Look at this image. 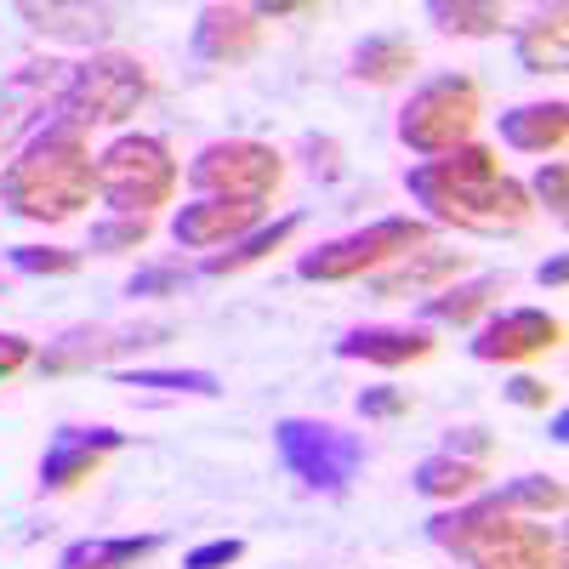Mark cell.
Here are the masks:
<instances>
[{
  "mask_svg": "<svg viewBox=\"0 0 569 569\" xmlns=\"http://www.w3.org/2000/svg\"><path fill=\"white\" fill-rule=\"evenodd\" d=\"M410 200L427 206V217L461 228V233H512L530 222V188L501 171V154L490 142H461V149L421 160L405 171Z\"/></svg>",
  "mask_w": 569,
  "mask_h": 569,
  "instance_id": "6da1fadb",
  "label": "cell"
},
{
  "mask_svg": "<svg viewBox=\"0 0 569 569\" xmlns=\"http://www.w3.org/2000/svg\"><path fill=\"white\" fill-rule=\"evenodd\" d=\"M98 194V160L86 149V131L58 120L34 131L0 171V206L23 222H69Z\"/></svg>",
  "mask_w": 569,
  "mask_h": 569,
  "instance_id": "7a4b0ae2",
  "label": "cell"
},
{
  "mask_svg": "<svg viewBox=\"0 0 569 569\" xmlns=\"http://www.w3.org/2000/svg\"><path fill=\"white\" fill-rule=\"evenodd\" d=\"M177 154L166 149V137L126 131L98 154V200L114 217H154L177 194Z\"/></svg>",
  "mask_w": 569,
  "mask_h": 569,
  "instance_id": "3957f363",
  "label": "cell"
},
{
  "mask_svg": "<svg viewBox=\"0 0 569 569\" xmlns=\"http://www.w3.org/2000/svg\"><path fill=\"white\" fill-rule=\"evenodd\" d=\"M485 114V91L472 74H433L410 91L399 109V142L421 160H439L461 142H472V126Z\"/></svg>",
  "mask_w": 569,
  "mask_h": 569,
  "instance_id": "277c9868",
  "label": "cell"
},
{
  "mask_svg": "<svg viewBox=\"0 0 569 569\" xmlns=\"http://www.w3.org/2000/svg\"><path fill=\"white\" fill-rule=\"evenodd\" d=\"M149 91H154V74H149L142 58H131V52H91L86 63L69 69L58 109L80 131L86 126H120V120H131L142 103H149Z\"/></svg>",
  "mask_w": 569,
  "mask_h": 569,
  "instance_id": "5b68a950",
  "label": "cell"
},
{
  "mask_svg": "<svg viewBox=\"0 0 569 569\" xmlns=\"http://www.w3.org/2000/svg\"><path fill=\"white\" fill-rule=\"evenodd\" d=\"M421 246H433V222L421 217H382L370 228H353L342 240H325L297 257V273L313 284H342V279H370L376 268H388Z\"/></svg>",
  "mask_w": 569,
  "mask_h": 569,
  "instance_id": "8992f818",
  "label": "cell"
},
{
  "mask_svg": "<svg viewBox=\"0 0 569 569\" xmlns=\"http://www.w3.org/2000/svg\"><path fill=\"white\" fill-rule=\"evenodd\" d=\"M273 450H279L284 472H291L297 485L319 490V496H342L365 467V439L337 427V421H319V416L273 421Z\"/></svg>",
  "mask_w": 569,
  "mask_h": 569,
  "instance_id": "52a82bcc",
  "label": "cell"
},
{
  "mask_svg": "<svg viewBox=\"0 0 569 569\" xmlns=\"http://www.w3.org/2000/svg\"><path fill=\"white\" fill-rule=\"evenodd\" d=\"M279 182L284 160L257 137H217L188 160V188L200 200H273Z\"/></svg>",
  "mask_w": 569,
  "mask_h": 569,
  "instance_id": "ba28073f",
  "label": "cell"
},
{
  "mask_svg": "<svg viewBox=\"0 0 569 569\" xmlns=\"http://www.w3.org/2000/svg\"><path fill=\"white\" fill-rule=\"evenodd\" d=\"M512 525H518V512H507L496 496H467V501H456V507L427 518V536H433L439 552H450L456 563L472 569V563H479V552H490Z\"/></svg>",
  "mask_w": 569,
  "mask_h": 569,
  "instance_id": "9c48e42d",
  "label": "cell"
},
{
  "mask_svg": "<svg viewBox=\"0 0 569 569\" xmlns=\"http://www.w3.org/2000/svg\"><path fill=\"white\" fill-rule=\"evenodd\" d=\"M126 450V433L120 427H58V439L46 445L40 456V490L46 496H63L86 479H98L103 461Z\"/></svg>",
  "mask_w": 569,
  "mask_h": 569,
  "instance_id": "30bf717a",
  "label": "cell"
},
{
  "mask_svg": "<svg viewBox=\"0 0 569 569\" xmlns=\"http://www.w3.org/2000/svg\"><path fill=\"white\" fill-rule=\"evenodd\" d=\"M558 342H563V319L558 313H547V308H507L490 325H479V337H472V359L518 365V359H536V353H547Z\"/></svg>",
  "mask_w": 569,
  "mask_h": 569,
  "instance_id": "8fae6325",
  "label": "cell"
},
{
  "mask_svg": "<svg viewBox=\"0 0 569 569\" xmlns=\"http://www.w3.org/2000/svg\"><path fill=\"white\" fill-rule=\"evenodd\" d=\"M467 273V251H450V246H421V251H410V257H399V262H388V268H376L370 279H365V291L376 297V302H405V297H433V291H445V284H456Z\"/></svg>",
  "mask_w": 569,
  "mask_h": 569,
  "instance_id": "7c38bea8",
  "label": "cell"
},
{
  "mask_svg": "<svg viewBox=\"0 0 569 569\" xmlns=\"http://www.w3.org/2000/svg\"><path fill=\"white\" fill-rule=\"evenodd\" d=\"M262 211L268 200H188L171 217V240L182 251H217V246L246 240L251 228H262Z\"/></svg>",
  "mask_w": 569,
  "mask_h": 569,
  "instance_id": "4fadbf2b",
  "label": "cell"
},
{
  "mask_svg": "<svg viewBox=\"0 0 569 569\" xmlns=\"http://www.w3.org/2000/svg\"><path fill=\"white\" fill-rule=\"evenodd\" d=\"M257 46H262V18L251 7H233V0L200 7V18H194V58L200 63L240 69L257 58Z\"/></svg>",
  "mask_w": 569,
  "mask_h": 569,
  "instance_id": "5bb4252c",
  "label": "cell"
},
{
  "mask_svg": "<svg viewBox=\"0 0 569 569\" xmlns=\"http://www.w3.org/2000/svg\"><path fill=\"white\" fill-rule=\"evenodd\" d=\"M433 353V337L421 325H359L337 342V359H353V365H382V370H399V365H416Z\"/></svg>",
  "mask_w": 569,
  "mask_h": 569,
  "instance_id": "9a60e30c",
  "label": "cell"
},
{
  "mask_svg": "<svg viewBox=\"0 0 569 569\" xmlns=\"http://www.w3.org/2000/svg\"><path fill=\"white\" fill-rule=\"evenodd\" d=\"M472 569H563V530L547 518H518Z\"/></svg>",
  "mask_w": 569,
  "mask_h": 569,
  "instance_id": "2e32d148",
  "label": "cell"
},
{
  "mask_svg": "<svg viewBox=\"0 0 569 569\" xmlns=\"http://www.w3.org/2000/svg\"><path fill=\"white\" fill-rule=\"evenodd\" d=\"M507 291H512V273L456 279V284H445V291L421 297V330H427V325H450V330H461V325H472L479 313H490L496 297H507Z\"/></svg>",
  "mask_w": 569,
  "mask_h": 569,
  "instance_id": "e0dca14e",
  "label": "cell"
},
{
  "mask_svg": "<svg viewBox=\"0 0 569 569\" xmlns=\"http://www.w3.org/2000/svg\"><path fill=\"white\" fill-rule=\"evenodd\" d=\"M501 142L518 154H547L558 160V149L569 142V109L552 98V103H525V109H507L501 114Z\"/></svg>",
  "mask_w": 569,
  "mask_h": 569,
  "instance_id": "ac0fdd59",
  "label": "cell"
},
{
  "mask_svg": "<svg viewBox=\"0 0 569 569\" xmlns=\"http://www.w3.org/2000/svg\"><path fill=\"white\" fill-rule=\"evenodd\" d=\"M512 52H518V69L525 74H563V63H569V12L547 7L530 23H518Z\"/></svg>",
  "mask_w": 569,
  "mask_h": 569,
  "instance_id": "d6986e66",
  "label": "cell"
},
{
  "mask_svg": "<svg viewBox=\"0 0 569 569\" xmlns=\"http://www.w3.org/2000/svg\"><path fill=\"white\" fill-rule=\"evenodd\" d=\"M490 479V461H467V456H450V450H433L421 456L416 472H410V490L427 496V501H467L472 490H479Z\"/></svg>",
  "mask_w": 569,
  "mask_h": 569,
  "instance_id": "ffe728a7",
  "label": "cell"
},
{
  "mask_svg": "<svg viewBox=\"0 0 569 569\" xmlns=\"http://www.w3.org/2000/svg\"><path fill=\"white\" fill-rule=\"evenodd\" d=\"M18 18L46 34V40H74V46H98L114 34V12L109 7H18Z\"/></svg>",
  "mask_w": 569,
  "mask_h": 569,
  "instance_id": "44dd1931",
  "label": "cell"
},
{
  "mask_svg": "<svg viewBox=\"0 0 569 569\" xmlns=\"http://www.w3.org/2000/svg\"><path fill=\"white\" fill-rule=\"evenodd\" d=\"M416 69V46H410V34H399V29H382V34H365L359 46H353V80H365V86H399L405 74Z\"/></svg>",
  "mask_w": 569,
  "mask_h": 569,
  "instance_id": "7402d4cb",
  "label": "cell"
},
{
  "mask_svg": "<svg viewBox=\"0 0 569 569\" xmlns=\"http://www.w3.org/2000/svg\"><path fill=\"white\" fill-rule=\"evenodd\" d=\"M160 547H166L160 536H91V541H74L58 558V569H137Z\"/></svg>",
  "mask_w": 569,
  "mask_h": 569,
  "instance_id": "603a6c76",
  "label": "cell"
},
{
  "mask_svg": "<svg viewBox=\"0 0 569 569\" xmlns=\"http://www.w3.org/2000/svg\"><path fill=\"white\" fill-rule=\"evenodd\" d=\"M297 233H302V217L262 222V228H251V233H246V240H233L228 251H211V257H206V273H211V279H222V273H240V268H251V262L273 257L279 246H291Z\"/></svg>",
  "mask_w": 569,
  "mask_h": 569,
  "instance_id": "cb8c5ba5",
  "label": "cell"
},
{
  "mask_svg": "<svg viewBox=\"0 0 569 569\" xmlns=\"http://www.w3.org/2000/svg\"><path fill=\"white\" fill-rule=\"evenodd\" d=\"M120 348H142V342H137V337H114V330H69L63 342H52V348L40 353V370L69 376V370H86V365L114 359Z\"/></svg>",
  "mask_w": 569,
  "mask_h": 569,
  "instance_id": "d4e9b609",
  "label": "cell"
},
{
  "mask_svg": "<svg viewBox=\"0 0 569 569\" xmlns=\"http://www.w3.org/2000/svg\"><path fill=\"white\" fill-rule=\"evenodd\" d=\"M496 501H501L507 512H518V518H558L569 496H563L558 472H518V479H507V485L496 490Z\"/></svg>",
  "mask_w": 569,
  "mask_h": 569,
  "instance_id": "484cf974",
  "label": "cell"
},
{
  "mask_svg": "<svg viewBox=\"0 0 569 569\" xmlns=\"http://www.w3.org/2000/svg\"><path fill=\"white\" fill-rule=\"evenodd\" d=\"M427 23H433L439 34L485 40V34H501L507 29V12L490 7V0H433V7H427Z\"/></svg>",
  "mask_w": 569,
  "mask_h": 569,
  "instance_id": "4316f807",
  "label": "cell"
},
{
  "mask_svg": "<svg viewBox=\"0 0 569 569\" xmlns=\"http://www.w3.org/2000/svg\"><path fill=\"white\" fill-rule=\"evenodd\" d=\"M126 388H166V393H200V399H217L222 382L211 370H126L120 376Z\"/></svg>",
  "mask_w": 569,
  "mask_h": 569,
  "instance_id": "83f0119b",
  "label": "cell"
},
{
  "mask_svg": "<svg viewBox=\"0 0 569 569\" xmlns=\"http://www.w3.org/2000/svg\"><path fill=\"white\" fill-rule=\"evenodd\" d=\"M149 233H154V217H103L98 228H91V246H86V251H98V257H120V251L149 246Z\"/></svg>",
  "mask_w": 569,
  "mask_h": 569,
  "instance_id": "f1b7e54d",
  "label": "cell"
},
{
  "mask_svg": "<svg viewBox=\"0 0 569 569\" xmlns=\"http://www.w3.org/2000/svg\"><path fill=\"white\" fill-rule=\"evenodd\" d=\"M12 268L46 279V273H74L80 268V251H63V246H18L12 251Z\"/></svg>",
  "mask_w": 569,
  "mask_h": 569,
  "instance_id": "f546056e",
  "label": "cell"
},
{
  "mask_svg": "<svg viewBox=\"0 0 569 569\" xmlns=\"http://www.w3.org/2000/svg\"><path fill=\"white\" fill-rule=\"evenodd\" d=\"M353 405H359L365 421H399V416H410V393L405 388H365Z\"/></svg>",
  "mask_w": 569,
  "mask_h": 569,
  "instance_id": "4dcf8cb0",
  "label": "cell"
},
{
  "mask_svg": "<svg viewBox=\"0 0 569 569\" xmlns=\"http://www.w3.org/2000/svg\"><path fill=\"white\" fill-rule=\"evenodd\" d=\"M246 558V541L240 536H222V541H206L182 558V569H228V563H240Z\"/></svg>",
  "mask_w": 569,
  "mask_h": 569,
  "instance_id": "1f68e13d",
  "label": "cell"
},
{
  "mask_svg": "<svg viewBox=\"0 0 569 569\" xmlns=\"http://www.w3.org/2000/svg\"><path fill=\"white\" fill-rule=\"evenodd\" d=\"M563 182H569V177H563V160H541V171H536V182H530L536 200H541L552 217H563Z\"/></svg>",
  "mask_w": 569,
  "mask_h": 569,
  "instance_id": "d6a6232c",
  "label": "cell"
},
{
  "mask_svg": "<svg viewBox=\"0 0 569 569\" xmlns=\"http://www.w3.org/2000/svg\"><path fill=\"white\" fill-rule=\"evenodd\" d=\"M177 284H188V268H142L131 284H126V297H154V291H177Z\"/></svg>",
  "mask_w": 569,
  "mask_h": 569,
  "instance_id": "836d02e7",
  "label": "cell"
},
{
  "mask_svg": "<svg viewBox=\"0 0 569 569\" xmlns=\"http://www.w3.org/2000/svg\"><path fill=\"white\" fill-rule=\"evenodd\" d=\"M445 450L450 456H467V461H490V433H485V427H450Z\"/></svg>",
  "mask_w": 569,
  "mask_h": 569,
  "instance_id": "e575fe53",
  "label": "cell"
},
{
  "mask_svg": "<svg viewBox=\"0 0 569 569\" xmlns=\"http://www.w3.org/2000/svg\"><path fill=\"white\" fill-rule=\"evenodd\" d=\"M29 359H34L29 337H18V330H0V382H7L12 370H23Z\"/></svg>",
  "mask_w": 569,
  "mask_h": 569,
  "instance_id": "d590c367",
  "label": "cell"
},
{
  "mask_svg": "<svg viewBox=\"0 0 569 569\" xmlns=\"http://www.w3.org/2000/svg\"><path fill=\"white\" fill-rule=\"evenodd\" d=\"M507 399H512V405H530V410H547L552 388L536 382V376H512V382H507Z\"/></svg>",
  "mask_w": 569,
  "mask_h": 569,
  "instance_id": "8d00e7d4",
  "label": "cell"
},
{
  "mask_svg": "<svg viewBox=\"0 0 569 569\" xmlns=\"http://www.w3.org/2000/svg\"><path fill=\"white\" fill-rule=\"evenodd\" d=\"M251 12L268 23V18H313L319 7H313V0H297V7H291V0H268V7H251Z\"/></svg>",
  "mask_w": 569,
  "mask_h": 569,
  "instance_id": "74e56055",
  "label": "cell"
},
{
  "mask_svg": "<svg viewBox=\"0 0 569 569\" xmlns=\"http://www.w3.org/2000/svg\"><path fill=\"white\" fill-rule=\"evenodd\" d=\"M536 279H541V284H552V291H563V257H547Z\"/></svg>",
  "mask_w": 569,
  "mask_h": 569,
  "instance_id": "f35d334b",
  "label": "cell"
}]
</instances>
